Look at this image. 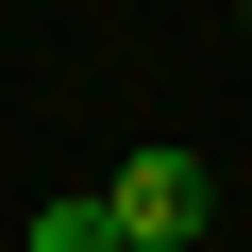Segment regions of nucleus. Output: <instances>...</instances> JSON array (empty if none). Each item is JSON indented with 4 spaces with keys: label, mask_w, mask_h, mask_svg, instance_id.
<instances>
[{
    "label": "nucleus",
    "mask_w": 252,
    "mask_h": 252,
    "mask_svg": "<svg viewBox=\"0 0 252 252\" xmlns=\"http://www.w3.org/2000/svg\"><path fill=\"white\" fill-rule=\"evenodd\" d=\"M202 219H219L202 152H135V168L101 185V235H135V252H202Z\"/></svg>",
    "instance_id": "1"
},
{
    "label": "nucleus",
    "mask_w": 252,
    "mask_h": 252,
    "mask_svg": "<svg viewBox=\"0 0 252 252\" xmlns=\"http://www.w3.org/2000/svg\"><path fill=\"white\" fill-rule=\"evenodd\" d=\"M17 252H118V235H101V202H34V235H17Z\"/></svg>",
    "instance_id": "2"
},
{
    "label": "nucleus",
    "mask_w": 252,
    "mask_h": 252,
    "mask_svg": "<svg viewBox=\"0 0 252 252\" xmlns=\"http://www.w3.org/2000/svg\"><path fill=\"white\" fill-rule=\"evenodd\" d=\"M118 252H135V235H118Z\"/></svg>",
    "instance_id": "3"
}]
</instances>
